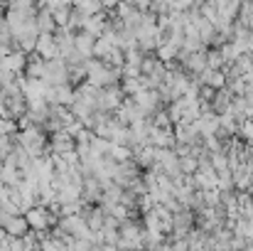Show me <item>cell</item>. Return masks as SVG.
<instances>
[{
  "mask_svg": "<svg viewBox=\"0 0 253 251\" xmlns=\"http://www.w3.org/2000/svg\"><path fill=\"white\" fill-rule=\"evenodd\" d=\"M5 229H7L10 234H25V229H27V219L7 217V219H5Z\"/></svg>",
  "mask_w": 253,
  "mask_h": 251,
  "instance_id": "2",
  "label": "cell"
},
{
  "mask_svg": "<svg viewBox=\"0 0 253 251\" xmlns=\"http://www.w3.org/2000/svg\"><path fill=\"white\" fill-rule=\"evenodd\" d=\"M27 224H32L35 229H44L47 227V212L44 209H32L27 214Z\"/></svg>",
  "mask_w": 253,
  "mask_h": 251,
  "instance_id": "1",
  "label": "cell"
}]
</instances>
